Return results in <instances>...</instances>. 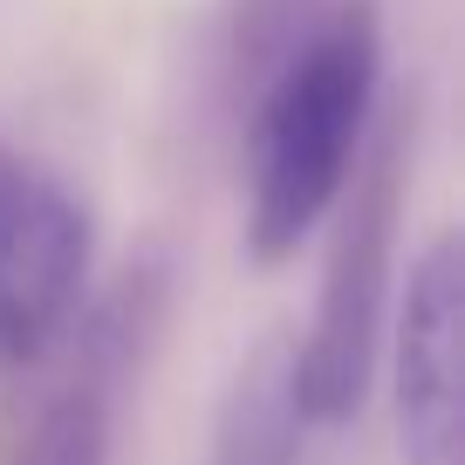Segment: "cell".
Returning a JSON list of instances; mask_svg holds the SVG:
<instances>
[{
	"label": "cell",
	"instance_id": "cell-2",
	"mask_svg": "<svg viewBox=\"0 0 465 465\" xmlns=\"http://www.w3.org/2000/svg\"><path fill=\"white\" fill-rule=\"evenodd\" d=\"M397 199H404V158L397 137H383L370 158H356L342 185V219L322 267V302L308 335L294 342V377H302L308 424H349L370 397L391 315V247H397Z\"/></svg>",
	"mask_w": 465,
	"mask_h": 465
},
{
	"label": "cell",
	"instance_id": "cell-3",
	"mask_svg": "<svg viewBox=\"0 0 465 465\" xmlns=\"http://www.w3.org/2000/svg\"><path fill=\"white\" fill-rule=\"evenodd\" d=\"M391 411L404 465H465V253L438 232L391 322Z\"/></svg>",
	"mask_w": 465,
	"mask_h": 465
},
{
	"label": "cell",
	"instance_id": "cell-7",
	"mask_svg": "<svg viewBox=\"0 0 465 465\" xmlns=\"http://www.w3.org/2000/svg\"><path fill=\"white\" fill-rule=\"evenodd\" d=\"M21 172H28V164H21V158H15V151L0 144V205H7V192H15V185H21Z\"/></svg>",
	"mask_w": 465,
	"mask_h": 465
},
{
	"label": "cell",
	"instance_id": "cell-6",
	"mask_svg": "<svg viewBox=\"0 0 465 465\" xmlns=\"http://www.w3.org/2000/svg\"><path fill=\"white\" fill-rule=\"evenodd\" d=\"M110 438H116V391L96 377H75L28 424V438L7 451V465H110Z\"/></svg>",
	"mask_w": 465,
	"mask_h": 465
},
{
	"label": "cell",
	"instance_id": "cell-1",
	"mask_svg": "<svg viewBox=\"0 0 465 465\" xmlns=\"http://www.w3.org/2000/svg\"><path fill=\"white\" fill-rule=\"evenodd\" d=\"M383 96V21L370 0H342L302 48L274 69L253 116L247 158V253L261 267L288 261L335 213L363 158Z\"/></svg>",
	"mask_w": 465,
	"mask_h": 465
},
{
	"label": "cell",
	"instance_id": "cell-4",
	"mask_svg": "<svg viewBox=\"0 0 465 465\" xmlns=\"http://www.w3.org/2000/svg\"><path fill=\"white\" fill-rule=\"evenodd\" d=\"M89 281V213L48 172H21L0 205V363H35L75 322Z\"/></svg>",
	"mask_w": 465,
	"mask_h": 465
},
{
	"label": "cell",
	"instance_id": "cell-5",
	"mask_svg": "<svg viewBox=\"0 0 465 465\" xmlns=\"http://www.w3.org/2000/svg\"><path fill=\"white\" fill-rule=\"evenodd\" d=\"M308 404L294 377V342L267 335L253 356H240L226 383V404L213 424V465H302Z\"/></svg>",
	"mask_w": 465,
	"mask_h": 465
}]
</instances>
